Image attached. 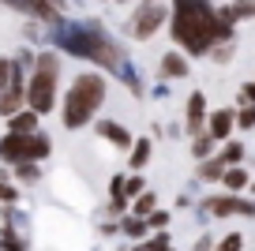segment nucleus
I'll return each mask as SVG.
<instances>
[{"instance_id": "f257e3e1", "label": "nucleus", "mask_w": 255, "mask_h": 251, "mask_svg": "<svg viewBox=\"0 0 255 251\" xmlns=\"http://www.w3.org/2000/svg\"><path fill=\"white\" fill-rule=\"evenodd\" d=\"M173 38L180 41L188 53H210V45L218 41V15L207 0H176L173 15Z\"/></svg>"}, {"instance_id": "f03ea898", "label": "nucleus", "mask_w": 255, "mask_h": 251, "mask_svg": "<svg viewBox=\"0 0 255 251\" xmlns=\"http://www.w3.org/2000/svg\"><path fill=\"white\" fill-rule=\"evenodd\" d=\"M102 98H105V79L94 75V71L79 75V79H75V87H72V94L64 98V127H72V131L83 127L98 113Z\"/></svg>"}, {"instance_id": "7ed1b4c3", "label": "nucleus", "mask_w": 255, "mask_h": 251, "mask_svg": "<svg viewBox=\"0 0 255 251\" xmlns=\"http://www.w3.org/2000/svg\"><path fill=\"white\" fill-rule=\"evenodd\" d=\"M38 71H34L30 87H26V102H30L34 113H49L56 105V75H60V64H56V53H41Z\"/></svg>"}, {"instance_id": "20e7f679", "label": "nucleus", "mask_w": 255, "mask_h": 251, "mask_svg": "<svg viewBox=\"0 0 255 251\" xmlns=\"http://www.w3.org/2000/svg\"><path fill=\"white\" fill-rule=\"evenodd\" d=\"M49 154V142L41 139V135L34 131H11L0 139V157L4 161H41V157Z\"/></svg>"}, {"instance_id": "39448f33", "label": "nucleus", "mask_w": 255, "mask_h": 251, "mask_svg": "<svg viewBox=\"0 0 255 251\" xmlns=\"http://www.w3.org/2000/svg\"><path fill=\"white\" fill-rule=\"evenodd\" d=\"M207 210L218 214V218H229V214H255V203H248V199H237V195H225V199H210Z\"/></svg>"}, {"instance_id": "423d86ee", "label": "nucleus", "mask_w": 255, "mask_h": 251, "mask_svg": "<svg viewBox=\"0 0 255 251\" xmlns=\"http://www.w3.org/2000/svg\"><path fill=\"white\" fill-rule=\"evenodd\" d=\"M161 19H165V8H161V4H146V8L139 11V19H135V38H150L161 26Z\"/></svg>"}, {"instance_id": "0eeeda50", "label": "nucleus", "mask_w": 255, "mask_h": 251, "mask_svg": "<svg viewBox=\"0 0 255 251\" xmlns=\"http://www.w3.org/2000/svg\"><path fill=\"white\" fill-rule=\"evenodd\" d=\"M4 4H11L15 11H26V15H38V19H53L56 15L53 0H4Z\"/></svg>"}, {"instance_id": "6e6552de", "label": "nucleus", "mask_w": 255, "mask_h": 251, "mask_svg": "<svg viewBox=\"0 0 255 251\" xmlns=\"http://www.w3.org/2000/svg\"><path fill=\"white\" fill-rule=\"evenodd\" d=\"M203 124H207V120H203V94H191L188 98V131L199 135Z\"/></svg>"}, {"instance_id": "1a4fd4ad", "label": "nucleus", "mask_w": 255, "mask_h": 251, "mask_svg": "<svg viewBox=\"0 0 255 251\" xmlns=\"http://www.w3.org/2000/svg\"><path fill=\"white\" fill-rule=\"evenodd\" d=\"M233 109H218L214 117H210V135H214V139H225V135L233 131Z\"/></svg>"}, {"instance_id": "9d476101", "label": "nucleus", "mask_w": 255, "mask_h": 251, "mask_svg": "<svg viewBox=\"0 0 255 251\" xmlns=\"http://www.w3.org/2000/svg\"><path fill=\"white\" fill-rule=\"evenodd\" d=\"M38 117L41 113H11V120H8V127L11 131H34V127H38Z\"/></svg>"}, {"instance_id": "9b49d317", "label": "nucleus", "mask_w": 255, "mask_h": 251, "mask_svg": "<svg viewBox=\"0 0 255 251\" xmlns=\"http://www.w3.org/2000/svg\"><path fill=\"white\" fill-rule=\"evenodd\" d=\"M161 75H188V64H184V56H176V53H165V60H161Z\"/></svg>"}, {"instance_id": "f8f14e48", "label": "nucleus", "mask_w": 255, "mask_h": 251, "mask_svg": "<svg viewBox=\"0 0 255 251\" xmlns=\"http://www.w3.org/2000/svg\"><path fill=\"white\" fill-rule=\"evenodd\" d=\"M98 131H102L105 139H113V142H117V146H128V142H131V139H128V131H124V127H120V124H113V120H105V124H98Z\"/></svg>"}, {"instance_id": "ddd939ff", "label": "nucleus", "mask_w": 255, "mask_h": 251, "mask_svg": "<svg viewBox=\"0 0 255 251\" xmlns=\"http://www.w3.org/2000/svg\"><path fill=\"white\" fill-rule=\"evenodd\" d=\"M222 184H225V188H229V191H240V188H244V184H248V173H244V169H225Z\"/></svg>"}, {"instance_id": "4468645a", "label": "nucleus", "mask_w": 255, "mask_h": 251, "mask_svg": "<svg viewBox=\"0 0 255 251\" xmlns=\"http://www.w3.org/2000/svg\"><path fill=\"white\" fill-rule=\"evenodd\" d=\"M15 176L23 184H34V180H38V165H34V161H19L15 165Z\"/></svg>"}, {"instance_id": "2eb2a0df", "label": "nucleus", "mask_w": 255, "mask_h": 251, "mask_svg": "<svg viewBox=\"0 0 255 251\" xmlns=\"http://www.w3.org/2000/svg\"><path fill=\"white\" fill-rule=\"evenodd\" d=\"M210 150H214V135L199 131V135H195V157H210Z\"/></svg>"}, {"instance_id": "dca6fc26", "label": "nucleus", "mask_w": 255, "mask_h": 251, "mask_svg": "<svg viewBox=\"0 0 255 251\" xmlns=\"http://www.w3.org/2000/svg\"><path fill=\"white\" fill-rule=\"evenodd\" d=\"M222 180L225 176V161H207V157H203V180Z\"/></svg>"}, {"instance_id": "f3484780", "label": "nucleus", "mask_w": 255, "mask_h": 251, "mask_svg": "<svg viewBox=\"0 0 255 251\" xmlns=\"http://www.w3.org/2000/svg\"><path fill=\"white\" fill-rule=\"evenodd\" d=\"M0 248H4V251H26V244L19 240L11 229H4V236H0Z\"/></svg>"}, {"instance_id": "a211bd4d", "label": "nucleus", "mask_w": 255, "mask_h": 251, "mask_svg": "<svg viewBox=\"0 0 255 251\" xmlns=\"http://www.w3.org/2000/svg\"><path fill=\"white\" fill-rule=\"evenodd\" d=\"M11 79H15V64H11V60H0V94L11 87Z\"/></svg>"}, {"instance_id": "6ab92c4d", "label": "nucleus", "mask_w": 255, "mask_h": 251, "mask_svg": "<svg viewBox=\"0 0 255 251\" xmlns=\"http://www.w3.org/2000/svg\"><path fill=\"white\" fill-rule=\"evenodd\" d=\"M146 157H150V142L139 139V142H135V154H131V165L139 169V165H146Z\"/></svg>"}, {"instance_id": "aec40b11", "label": "nucleus", "mask_w": 255, "mask_h": 251, "mask_svg": "<svg viewBox=\"0 0 255 251\" xmlns=\"http://www.w3.org/2000/svg\"><path fill=\"white\" fill-rule=\"evenodd\" d=\"M240 157H244V146H240V142H229V146H225V154H222V161H240Z\"/></svg>"}, {"instance_id": "412c9836", "label": "nucleus", "mask_w": 255, "mask_h": 251, "mask_svg": "<svg viewBox=\"0 0 255 251\" xmlns=\"http://www.w3.org/2000/svg\"><path fill=\"white\" fill-rule=\"evenodd\" d=\"M165 221H169L165 210H150V214H146V225H154V229H165Z\"/></svg>"}, {"instance_id": "4be33fe9", "label": "nucleus", "mask_w": 255, "mask_h": 251, "mask_svg": "<svg viewBox=\"0 0 255 251\" xmlns=\"http://www.w3.org/2000/svg\"><path fill=\"white\" fill-rule=\"evenodd\" d=\"M240 248H244V240H240L237 233H229V236L222 240V248H218V251H240Z\"/></svg>"}, {"instance_id": "5701e85b", "label": "nucleus", "mask_w": 255, "mask_h": 251, "mask_svg": "<svg viewBox=\"0 0 255 251\" xmlns=\"http://www.w3.org/2000/svg\"><path fill=\"white\" fill-rule=\"evenodd\" d=\"M150 210H154V195H143V199L135 203V214H139V218H146Z\"/></svg>"}, {"instance_id": "b1692460", "label": "nucleus", "mask_w": 255, "mask_h": 251, "mask_svg": "<svg viewBox=\"0 0 255 251\" xmlns=\"http://www.w3.org/2000/svg\"><path fill=\"white\" fill-rule=\"evenodd\" d=\"M124 191H128V195H139V191H143V180H139V176H131V180H124Z\"/></svg>"}, {"instance_id": "393cba45", "label": "nucleus", "mask_w": 255, "mask_h": 251, "mask_svg": "<svg viewBox=\"0 0 255 251\" xmlns=\"http://www.w3.org/2000/svg\"><path fill=\"white\" fill-rule=\"evenodd\" d=\"M146 251H169V240L165 236H154V240L146 244Z\"/></svg>"}, {"instance_id": "a878e982", "label": "nucleus", "mask_w": 255, "mask_h": 251, "mask_svg": "<svg viewBox=\"0 0 255 251\" xmlns=\"http://www.w3.org/2000/svg\"><path fill=\"white\" fill-rule=\"evenodd\" d=\"M237 120H240V127H255V109H244Z\"/></svg>"}, {"instance_id": "bb28decb", "label": "nucleus", "mask_w": 255, "mask_h": 251, "mask_svg": "<svg viewBox=\"0 0 255 251\" xmlns=\"http://www.w3.org/2000/svg\"><path fill=\"white\" fill-rule=\"evenodd\" d=\"M124 229H128V233H131V236H143V221H124Z\"/></svg>"}, {"instance_id": "cd10ccee", "label": "nucleus", "mask_w": 255, "mask_h": 251, "mask_svg": "<svg viewBox=\"0 0 255 251\" xmlns=\"http://www.w3.org/2000/svg\"><path fill=\"white\" fill-rule=\"evenodd\" d=\"M19 191L15 188H8V184H0V199H4V203H11V199H15Z\"/></svg>"}, {"instance_id": "c85d7f7f", "label": "nucleus", "mask_w": 255, "mask_h": 251, "mask_svg": "<svg viewBox=\"0 0 255 251\" xmlns=\"http://www.w3.org/2000/svg\"><path fill=\"white\" fill-rule=\"evenodd\" d=\"M244 102H255V83H248V87H244Z\"/></svg>"}, {"instance_id": "c756f323", "label": "nucleus", "mask_w": 255, "mask_h": 251, "mask_svg": "<svg viewBox=\"0 0 255 251\" xmlns=\"http://www.w3.org/2000/svg\"><path fill=\"white\" fill-rule=\"evenodd\" d=\"M195 251H210V240H207V236L199 240V248H195Z\"/></svg>"}]
</instances>
